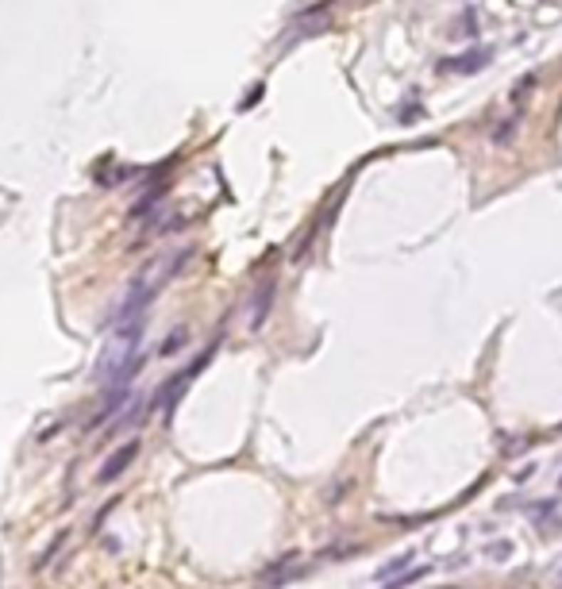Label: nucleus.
Returning <instances> with one entry per match:
<instances>
[{
	"mask_svg": "<svg viewBox=\"0 0 562 589\" xmlns=\"http://www.w3.org/2000/svg\"><path fill=\"white\" fill-rule=\"evenodd\" d=\"M208 355H212V350H204V355H201V358H197V363H193V366H189V370H181V374H174V377H166V382H162V389H158V393H155V401H150V408H155V412H162V416H166V412H170V408H174V405H177V397H181V393H185V389H189V382H193V377H197V374H201V366L208 363Z\"/></svg>",
	"mask_w": 562,
	"mask_h": 589,
	"instance_id": "1",
	"label": "nucleus"
},
{
	"mask_svg": "<svg viewBox=\"0 0 562 589\" xmlns=\"http://www.w3.org/2000/svg\"><path fill=\"white\" fill-rule=\"evenodd\" d=\"M489 58H493V54L485 51V46H470V51H462V54H447V58H439V62H435V70L470 78V73H482L485 66H489Z\"/></svg>",
	"mask_w": 562,
	"mask_h": 589,
	"instance_id": "2",
	"label": "nucleus"
},
{
	"mask_svg": "<svg viewBox=\"0 0 562 589\" xmlns=\"http://www.w3.org/2000/svg\"><path fill=\"white\" fill-rule=\"evenodd\" d=\"M274 297H278V281L274 278H266L251 289V301H246V328L251 331H259L266 324V316H270V308H274Z\"/></svg>",
	"mask_w": 562,
	"mask_h": 589,
	"instance_id": "3",
	"label": "nucleus"
},
{
	"mask_svg": "<svg viewBox=\"0 0 562 589\" xmlns=\"http://www.w3.org/2000/svg\"><path fill=\"white\" fill-rule=\"evenodd\" d=\"M135 454H139V439H128V443H120L116 451L108 454V459L100 462V470H97V481L100 486H112V481L120 478V474H128V466L135 462Z\"/></svg>",
	"mask_w": 562,
	"mask_h": 589,
	"instance_id": "4",
	"label": "nucleus"
},
{
	"mask_svg": "<svg viewBox=\"0 0 562 589\" xmlns=\"http://www.w3.org/2000/svg\"><path fill=\"white\" fill-rule=\"evenodd\" d=\"M166 193H170V177H166V182H162V185H150V189H142V193H139V201L128 208V220H142V216H147V212H155V208H158L162 201H166Z\"/></svg>",
	"mask_w": 562,
	"mask_h": 589,
	"instance_id": "5",
	"label": "nucleus"
},
{
	"mask_svg": "<svg viewBox=\"0 0 562 589\" xmlns=\"http://www.w3.org/2000/svg\"><path fill=\"white\" fill-rule=\"evenodd\" d=\"M516 131H520V112H512V116H504V120L493 123L489 142H493V147H509V142L516 139Z\"/></svg>",
	"mask_w": 562,
	"mask_h": 589,
	"instance_id": "6",
	"label": "nucleus"
},
{
	"mask_svg": "<svg viewBox=\"0 0 562 589\" xmlns=\"http://www.w3.org/2000/svg\"><path fill=\"white\" fill-rule=\"evenodd\" d=\"M408 558H412L408 551H405V555H397L389 566L378 570V574H374V582H382V585H385V582H393V578H401V574H405V566H408Z\"/></svg>",
	"mask_w": 562,
	"mask_h": 589,
	"instance_id": "7",
	"label": "nucleus"
},
{
	"mask_svg": "<svg viewBox=\"0 0 562 589\" xmlns=\"http://www.w3.org/2000/svg\"><path fill=\"white\" fill-rule=\"evenodd\" d=\"M185 339H189V328H174V331H170V335H166V339H162V343H158V355H162V358L177 355V347L185 343Z\"/></svg>",
	"mask_w": 562,
	"mask_h": 589,
	"instance_id": "8",
	"label": "nucleus"
},
{
	"mask_svg": "<svg viewBox=\"0 0 562 589\" xmlns=\"http://www.w3.org/2000/svg\"><path fill=\"white\" fill-rule=\"evenodd\" d=\"M427 574V566H416V570H408V574L401 578H393V582H385V589H405V585H412V582H420V578Z\"/></svg>",
	"mask_w": 562,
	"mask_h": 589,
	"instance_id": "9",
	"label": "nucleus"
}]
</instances>
